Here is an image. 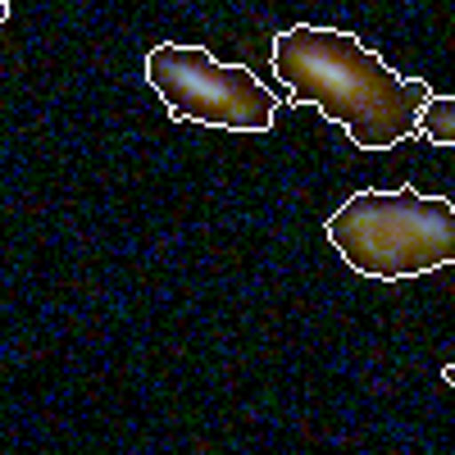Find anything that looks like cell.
Returning a JSON list of instances; mask_svg holds the SVG:
<instances>
[{
    "label": "cell",
    "mask_w": 455,
    "mask_h": 455,
    "mask_svg": "<svg viewBox=\"0 0 455 455\" xmlns=\"http://www.w3.org/2000/svg\"><path fill=\"white\" fill-rule=\"evenodd\" d=\"M323 233L355 274L378 283L424 278L455 264V205L446 196H419L414 187H364L323 219Z\"/></svg>",
    "instance_id": "7a4b0ae2"
},
{
    "label": "cell",
    "mask_w": 455,
    "mask_h": 455,
    "mask_svg": "<svg viewBox=\"0 0 455 455\" xmlns=\"http://www.w3.org/2000/svg\"><path fill=\"white\" fill-rule=\"evenodd\" d=\"M10 19V0H0V23H5Z\"/></svg>",
    "instance_id": "5b68a950"
},
{
    "label": "cell",
    "mask_w": 455,
    "mask_h": 455,
    "mask_svg": "<svg viewBox=\"0 0 455 455\" xmlns=\"http://www.w3.org/2000/svg\"><path fill=\"white\" fill-rule=\"evenodd\" d=\"M414 132L437 141V146H455V100L433 92L419 109V119H414Z\"/></svg>",
    "instance_id": "277c9868"
},
{
    "label": "cell",
    "mask_w": 455,
    "mask_h": 455,
    "mask_svg": "<svg viewBox=\"0 0 455 455\" xmlns=\"http://www.w3.org/2000/svg\"><path fill=\"white\" fill-rule=\"evenodd\" d=\"M274 73L287 83L291 105H315L323 119L347 128L360 150H392L414 137L433 87L424 78H401L387 60L369 51L355 32L296 23L274 36Z\"/></svg>",
    "instance_id": "6da1fadb"
},
{
    "label": "cell",
    "mask_w": 455,
    "mask_h": 455,
    "mask_svg": "<svg viewBox=\"0 0 455 455\" xmlns=\"http://www.w3.org/2000/svg\"><path fill=\"white\" fill-rule=\"evenodd\" d=\"M146 83L156 87L173 119L223 132H269L283 105L246 64H219L205 46H178V42L150 46Z\"/></svg>",
    "instance_id": "3957f363"
}]
</instances>
